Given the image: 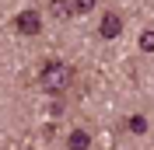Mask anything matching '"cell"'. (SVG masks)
<instances>
[{"instance_id": "cell-1", "label": "cell", "mask_w": 154, "mask_h": 150, "mask_svg": "<svg viewBox=\"0 0 154 150\" xmlns=\"http://www.w3.org/2000/svg\"><path fill=\"white\" fill-rule=\"evenodd\" d=\"M70 77H74V70L67 63H46L38 74V84H42V91H63L70 84Z\"/></svg>"}, {"instance_id": "cell-2", "label": "cell", "mask_w": 154, "mask_h": 150, "mask_svg": "<svg viewBox=\"0 0 154 150\" xmlns=\"http://www.w3.org/2000/svg\"><path fill=\"white\" fill-rule=\"evenodd\" d=\"M14 28H18L21 35H38V32H42V21H38L35 10H21L18 18H14Z\"/></svg>"}, {"instance_id": "cell-3", "label": "cell", "mask_w": 154, "mask_h": 150, "mask_svg": "<svg viewBox=\"0 0 154 150\" xmlns=\"http://www.w3.org/2000/svg\"><path fill=\"white\" fill-rule=\"evenodd\" d=\"M98 32H102V38H116L119 32H123V18L109 10L105 18H102V25H98Z\"/></svg>"}, {"instance_id": "cell-4", "label": "cell", "mask_w": 154, "mask_h": 150, "mask_svg": "<svg viewBox=\"0 0 154 150\" xmlns=\"http://www.w3.org/2000/svg\"><path fill=\"white\" fill-rule=\"evenodd\" d=\"M88 143H91V136H88L84 129H74V133L67 136V147H70V150H88Z\"/></svg>"}, {"instance_id": "cell-5", "label": "cell", "mask_w": 154, "mask_h": 150, "mask_svg": "<svg viewBox=\"0 0 154 150\" xmlns=\"http://www.w3.org/2000/svg\"><path fill=\"white\" fill-rule=\"evenodd\" d=\"M49 10H53V18H70V14H74V10H70V0H53Z\"/></svg>"}, {"instance_id": "cell-6", "label": "cell", "mask_w": 154, "mask_h": 150, "mask_svg": "<svg viewBox=\"0 0 154 150\" xmlns=\"http://www.w3.org/2000/svg\"><path fill=\"white\" fill-rule=\"evenodd\" d=\"M91 7H95V0H70V10L74 14H88Z\"/></svg>"}, {"instance_id": "cell-7", "label": "cell", "mask_w": 154, "mask_h": 150, "mask_svg": "<svg viewBox=\"0 0 154 150\" xmlns=\"http://www.w3.org/2000/svg\"><path fill=\"white\" fill-rule=\"evenodd\" d=\"M130 133H147V119L144 115H133L130 119Z\"/></svg>"}, {"instance_id": "cell-8", "label": "cell", "mask_w": 154, "mask_h": 150, "mask_svg": "<svg viewBox=\"0 0 154 150\" xmlns=\"http://www.w3.org/2000/svg\"><path fill=\"white\" fill-rule=\"evenodd\" d=\"M140 49H144V52H154V32H144V35H140Z\"/></svg>"}]
</instances>
